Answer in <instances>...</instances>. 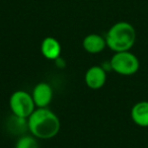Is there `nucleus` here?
<instances>
[{
  "label": "nucleus",
  "mask_w": 148,
  "mask_h": 148,
  "mask_svg": "<svg viewBox=\"0 0 148 148\" xmlns=\"http://www.w3.org/2000/svg\"><path fill=\"white\" fill-rule=\"evenodd\" d=\"M27 126L33 136L38 139H51L60 131L61 122L52 110L37 108L27 119Z\"/></svg>",
  "instance_id": "1"
},
{
  "label": "nucleus",
  "mask_w": 148,
  "mask_h": 148,
  "mask_svg": "<svg viewBox=\"0 0 148 148\" xmlns=\"http://www.w3.org/2000/svg\"><path fill=\"white\" fill-rule=\"evenodd\" d=\"M136 29L128 21H118L114 23L105 36L107 47L117 52L130 51L136 43Z\"/></svg>",
  "instance_id": "2"
},
{
  "label": "nucleus",
  "mask_w": 148,
  "mask_h": 148,
  "mask_svg": "<svg viewBox=\"0 0 148 148\" xmlns=\"http://www.w3.org/2000/svg\"><path fill=\"white\" fill-rule=\"evenodd\" d=\"M111 70L122 76H132L138 72L140 61L138 57L130 51L114 53L110 60Z\"/></svg>",
  "instance_id": "3"
},
{
  "label": "nucleus",
  "mask_w": 148,
  "mask_h": 148,
  "mask_svg": "<svg viewBox=\"0 0 148 148\" xmlns=\"http://www.w3.org/2000/svg\"><path fill=\"white\" fill-rule=\"evenodd\" d=\"M9 108L12 115L19 119H27L37 109L32 93L25 90H15L10 95Z\"/></svg>",
  "instance_id": "4"
},
{
  "label": "nucleus",
  "mask_w": 148,
  "mask_h": 148,
  "mask_svg": "<svg viewBox=\"0 0 148 148\" xmlns=\"http://www.w3.org/2000/svg\"><path fill=\"white\" fill-rule=\"evenodd\" d=\"M84 81L90 89H99L105 86L107 82V70L99 65L91 66L87 69L84 75Z\"/></svg>",
  "instance_id": "5"
},
{
  "label": "nucleus",
  "mask_w": 148,
  "mask_h": 148,
  "mask_svg": "<svg viewBox=\"0 0 148 148\" xmlns=\"http://www.w3.org/2000/svg\"><path fill=\"white\" fill-rule=\"evenodd\" d=\"M32 97L37 108H48L53 99V88L48 82H39L33 88Z\"/></svg>",
  "instance_id": "6"
},
{
  "label": "nucleus",
  "mask_w": 148,
  "mask_h": 148,
  "mask_svg": "<svg viewBox=\"0 0 148 148\" xmlns=\"http://www.w3.org/2000/svg\"><path fill=\"white\" fill-rule=\"evenodd\" d=\"M82 47L89 54H99L107 48L105 37L99 34H89L85 36L82 41Z\"/></svg>",
  "instance_id": "7"
},
{
  "label": "nucleus",
  "mask_w": 148,
  "mask_h": 148,
  "mask_svg": "<svg viewBox=\"0 0 148 148\" xmlns=\"http://www.w3.org/2000/svg\"><path fill=\"white\" fill-rule=\"evenodd\" d=\"M131 119L141 128H148V101H140L131 109Z\"/></svg>",
  "instance_id": "8"
},
{
  "label": "nucleus",
  "mask_w": 148,
  "mask_h": 148,
  "mask_svg": "<svg viewBox=\"0 0 148 148\" xmlns=\"http://www.w3.org/2000/svg\"><path fill=\"white\" fill-rule=\"evenodd\" d=\"M61 45L59 41L54 37H47L41 44V52L48 60H57L61 55Z\"/></svg>",
  "instance_id": "9"
},
{
  "label": "nucleus",
  "mask_w": 148,
  "mask_h": 148,
  "mask_svg": "<svg viewBox=\"0 0 148 148\" xmlns=\"http://www.w3.org/2000/svg\"><path fill=\"white\" fill-rule=\"evenodd\" d=\"M37 139L33 135H23L17 139L14 148H40Z\"/></svg>",
  "instance_id": "10"
}]
</instances>
